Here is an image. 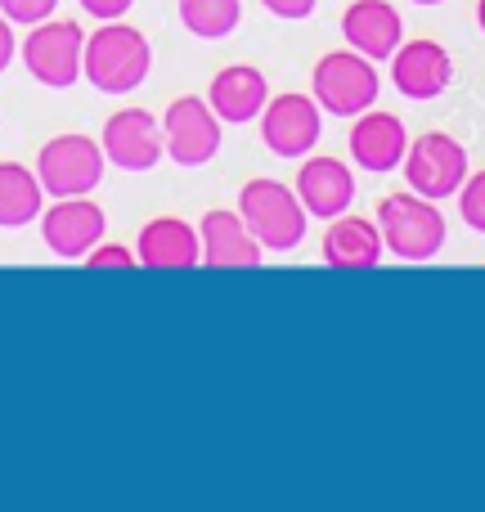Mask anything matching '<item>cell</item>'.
Returning <instances> with one entry per match:
<instances>
[{
    "instance_id": "cell-3",
    "label": "cell",
    "mask_w": 485,
    "mask_h": 512,
    "mask_svg": "<svg viewBox=\"0 0 485 512\" xmlns=\"http://www.w3.org/2000/svg\"><path fill=\"white\" fill-rule=\"evenodd\" d=\"M378 234L382 248H387L396 261H432L445 248V216L432 198L414 194H387L378 198Z\"/></svg>"
},
{
    "instance_id": "cell-27",
    "label": "cell",
    "mask_w": 485,
    "mask_h": 512,
    "mask_svg": "<svg viewBox=\"0 0 485 512\" xmlns=\"http://www.w3.org/2000/svg\"><path fill=\"white\" fill-rule=\"evenodd\" d=\"M18 54V41H14V23H9L5 14H0V77L9 72V63H14Z\"/></svg>"
},
{
    "instance_id": "cell-15",
    "label": "cell",
    "mask_w": 485,
    "mask_h": 512,
    "mask_svg": "<svg viewBox=\"0 0 485 512\" xmlns=\"http://www.w3.org/2000/svg\"><path fill=\"white\" fill-rule=\"evenodd\" d=\"M409 153V131L396 113H378V108H364L351 122V158L355 167L373 171V176H387L405 162Z\"/></svg>"
},
{
    "instance_id": "cell-23",
    "label": "cell",
    "mask_w": 485,
    "mask_h": 512,
    "mask_svg": "<svg viewBox=\"0 0 485 512\" xmlns=\"http://www.w3.org/2000/svg\"><path fill=\"white\" fill-rule=\"evenodd\" d=\"M54 9H59V0H0V14L23 27H36V23H45V18H54Z\"/></svg>"
},
{
    "instance_id": "cell-2",
    "label": "cell",
    "mask_w": 485,
    "mask_h": 512,
    "mask_svg": "<svg viewBox=\"0 0 485 512\" xmlns=\"http://www.w3.org/2000/svg\"><path fill=\"white\" fill-rule=\"evenodd\" d=\"M239 216L265 252H297L310 230V212L301 207L297 189L279 185V180H265V176L247 180L239 189Z\"/></svg>"
},
{
    "instance_id": "cell-8",
    "label": "cell",
    "mask_w": 485,
    "mask_h": 512,
    "mask_svg": "<svg viewBox=\"0 0 485 512\" xmlns=\"http://www.w3.org/2000/svg\"><path fill=\"white\" fill-rule=\"evenodd\" d=\"M400 167H405V180L414 194L441 203V198L459 194V185L468 180V149L445 131H427L418 140H409V153Z\"/></svg>"
},
{
    "instance_id": "cell-9",
    "label": "cell",
    "mask_w": 485,
    "mask_h": 512,
    "mask_svg": "<svg viewBox=\"0 0 485 512\" xmlns=\"http://www.w3.org/2000/svg\"><path fill=\"white\" fill-rule=\"evenodd\" d=\"M256 122H261V140L274 158H306L319 144V131H324V108L310 95L288 90V95L265 99Z\"/></svg>"
},
{
    "instance_id": "cell-20",
    "label": "cell",
    "mask_w": 485,
    "mask_h": 512,
    "mask_svg": "<svg viewBox=\"0 0 485 512\" xmlns=\"http://www.w3.org/2000/svg\"><path fill=\"white\" fill-rule=\"evenodd\" d=\"M45 212V189L36 171L23 162H0V230H23V225L41 221Z\"/></svg>"
},
{
    "instance_id": "cell-12",
    "label": "cell",
    "mask_w": 485,
    "mask_h": 512,
    "mask_svg": "<svg viewBox=\"0 0 485 512\" xmlns=\"http://www.w3.org/2000/svg\"><path fill=\"white\" fill-rule=\"evenodd\" d=\"M391 81L405 99L414 104H427V99H441L454 81V59L441 41H400L396 54H391Z\"/></svg>"
},
{
    "instance_id": "cell-29",
    "label": "cell",
    "mask_w": 485,
    "mask_h": 512,
    "mask_svg": "<svg viewBox=\"0 0 485 512\" xmlns=\"http://www.w3.org/2000/svg\"><path fill=\"white\" fill-rule=\"evenodd\" d=\"M414 5H445V0H414Z\"/></svg>"
},
{
    "instance_id": "cell-7",
    "label": "cell",
    "mask_w": 485,
    "mask_h": 512,
    "mask_svg": "<svg viewBox=\"0 0 485 512\" xmlns=\"http://www.w3.org/2000/svg\"><path fill=\"white\" fill-rule=\"evenodd\" d=\"M221 117L212 113L203 95H180L167 104L162 117V144H167V158L176 167H207V162L221 153Z\"/></svg>"
},
{
    "instance_id": "cell-19",
    "label": "cell",
    "mask_w": 485,
    "mask_h": 512,
    "mask_svg": "<svg viewBox=\"0 0 485 512\" xmlns=\"http://www.w3.org/2000/svg\"><path fill=\"white\" fill-rule=\"evenodd\" d=\"M382 234H378V221H364V216H333L324 230V243H319V256L324 265L333 270H373L382 265Z\"/></svg>"
},
{
    "instance_id": "cell-22",
    "label": "cell",
    "mask_w": 485,
    "mask_h": 512,
    "mask_svg": "<svg viewBox=\"0 0 485 512\" xmlns=\"http://www.w3.org/2000/svg\"><path fill=\"white\" fill-rule=\"evenodd\" d=\"M459 216H463V225L485 234V171H472L459 185Z\"/></svg>"
},
{
    "instance_id": "cell-21",
    "label": "cell",
    "mask_w": 485,
    "mask_h": 512,
    "mask_svg": "<svg viewBox=\"0 0 485 512\" xmlns=\"http://www.w3.org/2000/svg\"><path fill=\"white\" fill-rule=\"evenodd\" d=\"M180 23L198 41H225L243 23V0H180Z\"/></svg>"
},
{
    "instance_id": "cell-25",
    "label": "cell",
    "mask_w": 485,
    "mask_h": 512,
    "mask_svg": "<svg viewBox=\"0 0 485 512\" xmlns=\"http://www.w3.org/2000/svg\"><path fill=\"white\" fill-rule=\"evenodd\" d=\"M265 9H270L274 18H283V23H297V18H310L315 14L319 0H261Z\"/></svg>"
},
{
    "instance_id": "cell-13",
    "label": "cell",
    "mask_w": 485,
    "mask_h": 512,
    "mask_svg": "<svg viewBox=\"0 0 485 512\" xmlns=\"http://www.w3.org/2000/svg\"><path fill=\"white\" fill-rule=\"evenodd\" d=\"M297 198L301 207H306L315 221H333V216L351 212L355 203V176L351 167H346L342 158H328V153H319V158H306L297 167Z\"/></svg>"
},
{
    "instance_id": "cell-16",
    "label": "cell",
    "mask_w": 485,
    "mask_h": 512,
    "mask_svg": "<svg viewBox=\"0 0 485 512\" xmlns=\"http://www.w3.org/2000/svg\"><path fill=\"white\" fill-rule=\"evenodd\" d=\"M135 256L149 270H194L203 265V239L180 216H153L135 239Z\"/></svg>"
},
{
    "instance_id": "cell-24",
    "label": "cell",
    "mask_w": 485,
    "mask_h": 512,
    "mask_svg": "<svg viewBox=\"0 0 485 512\" xmlns=\"http://www.w3.org/2000/svg\"><path fill=\"white\" fill-rule=\"evenodd\" d=\"M81 265H90V270H131V265H140V256L122 248V243H95Z\"/></svg>"
},
{
    "instance_id": "cell-11",
    "label": "cell",
    "mask_w": 485,
    "mask_h": 512,
    "mask_svg": "<svg viewBox=\"0 0 485 512\" xmlns=\"http://www.w3.org/2000/svg\"><path fill=\"white\" fill-rule=\"evenodd\" d=\"M104 230L108 216L99 203H90V194L54 198V207L41 212V239L59 261H86V252L104 243Z\"/></svg>"
},
{
    "instance_id": "cell-28",
    "label": "cell",
    "mask_w": 485,
    "mask_h": 512,
    "mask_svg": "<svg viewBox=\"0 0 485 512\" xmlns=\"http://www.w3.org/2000/svg\"><path fill=\"white\" fill-rule=\"evenodd\" d=\"M477 23H481V32H485V0H477Z\"/></svg>"
},
{
    "instance_id": "cell-5",
    "label": "cell",
    "mask_w": 485,
    "mask_h": 512,
    "mask_svg": "<svg viewBox=\"0 0 485 512\" xmlns=\"http://www.w3.org/2000/svg\"><path fill=\"white\" fill-rule=\"evenodd\" d=\"M104 144H95L90 135L68 131V135H54V140L41 144L36 153V180L50 198H81V194H95L99 180H104Z\"/></svg>"
},
{
    "instance_id": "cell-10",
    "label": "cell",
    "mask_w": 485,
    "mask_h": 512,
    "mask_svg": "<svg viewBox=\"0 0 485 512\" xmlns=\"http://www.w3.org/2000/svg\"><path fill=\"white\" fill-rule=\"evenodd\" d=\"M104 158L113 162L117 171H153L162 158H167V144H162V122L149 113V108H122L104 122Z\"/></svg>"
},
{
    "instance_id": "cell-4",
    "label": "cell",
    "mask_w": 485,
    "mask_h": 512,
    "mask_svg": "<svg viewBox=\"0 0 485 512\" xmlns=\"http://www.w3.org/2000/svg\"><path fill=\"white\" fill-rule=\"evenodd\" d=\"M310 90H315V104L328 117H360L364 108L378 104V63L364 59L360 50H333L315 63Z\"/></svg>"
},
{
    "instance_id": "cell-1",
    "label": "cell",
    "mask_w": 485,
    "mask_h": 512,
    "mask_svg": "<svg viewBox=\"0 0 485 512\" xmlns=\"http://www.w3.org/2000/svg\"><path fill=\"white\" fill-rule=\"evenodd\" d=\"M153 72V45L140 27L113 23L95 27V36H86V54H81V77L104 95H131L149 81Z\"/></svg>"
},
{
    "instance_id": "cell-18",
    "label": "cell",
    "mask_w": 485,
    "mask_h": 512,
    "mask_svg": "<svg viewBox=\"0 0 485 512\" xmlns=\"http://www.w3.org/2000/svg\"><path fill=\"white\" fill-rule=\"evenodd\" d=\"M265 99H270V81H265L261 68H252V63H230V68H221L212 77V86H207V104H212V113L230 126L256 122L261 108H265Z\"/></svg>"
},
{
    "instance_id": "cell-6",
    "label": "cell",
    "mask_w": 485,
    "mask_h": 512,
    "mask_svg": "<svg viewBox=\"0 0 485 512\" xmlns=\"http://www.w3.org/2000/svg\"><path fill=\"white\" fill-rule=\"evenodd\" d=\"M81 54H86V32L72 18H45L23 41V68L41 86L68 90L81 81Z\"/></svg>"
},
{
    "instance_id": "cell-26",
    "label": "cell",
    "mask_w": 485,
    "mask_h": 512,
    "mask_svg": "<svg viewBox=\"0 0 485 512\" xmlns=\"http://www.w3.org/2000/svg\"><path fill=\"white\" fill-rule=\"evenodd\" d=\"M81 9H86L90 18H99V23H113V18H126L131 14L135 0H77Z\"/></svg>"
},
{
    "instance_id": "cell-17",
    "label": "cell",
    "mask_w": 485,
    "mask_h": 512,
    "mask_svg": "<svg viewBox=\"0 0 485 512\" xmlns=\"http://www.w3.org/2000/svg\"><path fill=\"white\" fill-rule=\"evenodd\" d=\"M198 239H203V265H216V270H252V265H261V252H265L256 243V234L247 230L243 216L225 212V207H212L203 216Z\"/></svg>"
},
{
    "instance_id": "cell-14",
    "label": "cell",
    "mask_w": 485,
    "mask_h": 512,
    "mask_svg": "<svg viewBox=\"0 0 485 512\" xmlns=\"http://www.w3.org/2000/svg\"><path fill=\"white\" fill-rule=\"evenodd\" d=\"M342 36L364 59L387 63L396 54V45L405 41V18L391 0H351L342 14Z\"/></svg>"
}]
</instances>
